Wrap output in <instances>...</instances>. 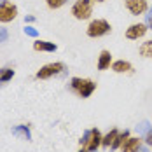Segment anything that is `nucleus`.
I'll return each mask as SVG.
<instances>
[{
	"label": "nucleus",
	"instance_id": "obj_25",
	"mask_svg": "<svg viewBox=\"0 0 152 152\" xmlns=\"http://www.w3.org/2000/svg\"><path fill=\"white\" fill-rule=\"evenodd\" d=\"M138 152H151V151H149L147 147H140V149H138Z\"/></svg>",
	"mask_w": 152,
	"mask_h": 152
},
{
	"label": "nucleus",
	"instance_id": "obj_20",
	"mask_svg": "<svg viewBox=\"0 0 152 152\" xmlns=\"http://www.w3.org/2000/svg\"><path fill=\"white\" fill-rule=\"evenodd\" d=\"M23 31H25L28 37H37V35H39V31L35 30L33 26H25V28H23Z\"/></svg>",
	"mask_w": 152,
	"mask_h": 152
},
{
	"label": "nucleus",
	"instance_id": "obj_17",
	"mask_svg": "<svg viewBox=\"0 0 152 152\" xmlns=\"http://www.w3.org/2000/svg\"><path fill=\"white\" fill-rule=\"evenodd\" d=\"M128 138H129V131H128V129H126L124 133H119V135H117V138L114 140V143L110 145V149H119L122 143H124V140H128Z\"/></svg>",
	"mask_w": 152,
	"mask_h": 152
},
{
	"label": "nucleus",
	"instance_id": "obj_14",
	"mask_svg": "<svg viewBox=\"0 0 152 152\" xmlns=\"http://www.w3.org/2000/svg\"><path fill=\"white\" fill-rule=\"evenodd\" d=\"M117 135H119V131H117L115 128H114V129H110L105 137L102 138V145H103V147H110V145L114 143V140L117 138Z\"/></svg>",
	"mask_w": 152,
	"mask_h": 152
},
{
	"label": "nucleus",
	"instance_id": "obj_10",
	"mask_svg": "<svg viewBox=\"0 0 152 152\" xmlns=\"http://www.w3.org/2000/svg\"><path fill=\"white\" fill-rule=\"evenodd\" d=\"M33 49L35 51H40V53H54L58 47H56V44L47 42V40H35L33 42Z\"/></svg>",
	"mask_w": 152,
	"mask_h": 152
},
{
	"label": "nucleus",
	"instance_id": "obj_2",
	"mask_svg": "<svg viewBox=\"0 0 152 152\" xmlns=\"http://www.w3.org/2000/svg\"><path fill=\"white\" fill-rule=\"evenodd\" d=\"M102 133H100V129H96V128H93V129H88L82 138L79 140L80 142V145L86 149L88 152H96L98 151V147L102 145Z\"/></svg>",
	"mask_w": 152,
	"mask_h": 152
},
{
	"label": "nucleus",
	"instance_id": "obj_6",
	"mask_svg": "<svg viewBox=\"0 0 152 152\" xmlns=\"http://www.w3.org/2000/svg\"><path fill=\"white\" fill-rule=\"evenodd\" d=\"M16 16H18V7L14 4L4 0L0 4V23H11L12 19H16Z\"/></svg>",
	"mask_w": 152,
	"mask_h": 152
},
{
	"label": "nucleus",
	"instance_id": "obj_15",
	"mask_svg": "<svg viewBox=\"0 0 152 152\" xmlns=\"http://www.w3.org/2000/svg\"><path fill=\"white\" fill-rule=\"evenodd\" d=\"M14 77V70L12 68H0V84H5V82H9L11 79Z\"/></svg>",
	"mask_w": 152,
	"mask_h": 152
},
{
	"label": "nucleus",
	"instance_id": "obj_3",
	"mask_svg": "<svg viewBox=\"0 0 152 152\" xmlns=\"http://www.w3.org/2000/svg\"><path fill=\"white\" fill-rule=\"evenodd\" d=\"M93 4L94 0H77L75 4L72 5V14L75 19H89L93 14Z\"/></svg>",
	"mask_w": 152,
	"mask_h": 152
},
{
	"label": "nucleus",
	"instance_id": "obj_1",
	"mask_svg": "<svg viewBox=\"0 0 152 152\" xmlns=\"http://www.w3.org/2000/svg\"><path fill=\"white\" fill-rule=\"evenodd\" d=\"M72 89L80 96V98H89L93 93L96 91V84L93 82L91 79H82V77H74L70 80Z\"/></svg>",
	"mask_w": 152,
	"mask_h": 152
},
{
	"label": "nucleus",
	"instance_id": "obj_13",
	"mask_svg": "<svg viewBox=\"0 0 152 152\" xmlns=\"http://www.w3.org/2000/svg\"><path fill=\"white\" fill-rule=\"evenodd\" d=\"M12 133H14L16 137L23 138V140H31V133H30V128L28 126L19 124V126H16L14 129H12Z\"/></svg>",
	"mask_w": 152,
	"mask_h": 152
},
{
	"label": "nucleus",
	"instance_id": "obj_22",
	"mask_svg": "<svg viewBox=\"0 0 152 152\" xmlns=\"http://www.w3.org/2000/svg\"><path fill=\"white\" fill-rule=\"evenodd\" d=\"M7 37H9V33L5 28H0V42H5L7 40Z\"/></svg>",
	"mask_w": 152,
	"mask_h": 152
},
{
	"label": "nucleus",
	"instance_id": "obj_8",
	"mask_svg": "<svg viewBox=\"0 0 152 152\" xmlns=\"http://www.w3.org/2000/svg\"><path fill=\"white\" fill-rule=\"evenodd\" d=\"M147 25L145 23H133L128 30H126V39H129V40H138V39H142L145 33H147Z\"/></svg>",
	"mask_w": 152,
	"mask_h": 152
},
{
	"label": "nucleus",
	"instance_id": "obj_16",
	"mask_svg": "<svg viewBox=\"0 0 152 152\" xmlns=\"http://www.w3.org/2000/svg\"><path fill=\"white\" fill-rule=\"evenodd\" d=\"M140 54L143 58H152V40H145L142 46H140Z\"/></svg>",
	"mask_w": 152,
	"mask_h": 152
},
{
	"label": "nucleus",
	"instance_id": "obj_18",
	"mask_svg": "<svg viewBox=\"0 0 152 152\" xmlns=\"http://www.w3.org/2000/svg\"><path fill=\"white\" fill-rule=\"evenodd\" d=\"M149 129H152V126L149 124V121H142V122H138V126H137V133L138 135H147V131Z\"/></svg>",
	"mask_w": 152,
	"mask_h": 152
},
{
	"label": "nucleus",
	"instance_id": "obj_4",
	"mask_svg": "<svg viewBox=\"0 0 152 152\" xmlns=\"http://www.w3.org/2000/svg\"><path fill=\"white\" fill-rule=\"evenodd\" d=\"M112 30V26H110V23L107 21V19H93L91 23L88 25V37H93V39H98V37H103L107 35L108 31Z\"/></svg>",
	"mask_w": 152,
	"mask_h": 152
},
{
	"label": "nucleus",
	"instance_id": "obj_28",
	"mask_svg": "<svg viewBox=\"0 0 152 152\" xmlns=\"http://www.w3.org/2000/svg\"><path fill=\"white\" fill-rule=\"evenodd\" d=\"M2 2H4V0H0V4H2Z\"/></svg>",
	"mask_w": 152,
	"mask_h": 152
},
{
	"label": "nucleus",
	"instance_id": "obj_11",
	"mask_svg": "<svg viewBox=\"0 0 152 152\" xmlns=\"http://www.w3.org/2000/svg\"><path fill=\"white\" fill-rule=\"evenodd\" d=\"M112 65V54L110 51H102L98 56V70H107Z\"/></svg>",
	"mask_w": 152,
	"mask_h": 152
},
{
	"label": "nucleus",
	"instance_id": "obj_7",
	"mask_svg": "<svg viewBox=\"0 0 152 152\" xmlns=\"http://www.w3.org/2000/svg\"><path fill=\"white\" fill-rule=\"evenodd\" d=\"M126 9L131 12L133 16H140L143 12H147V0H124Z\"/></svg>",
	"mask_w": 152,
	"mask_h": 152
},
{
	"label": "nucleus",
	"instance_id": "obj_27",
	"mask_svg": "<svg viewBox=\"0 0 152 152\" xmlns=\"http://www.w3.org/2000/svg\"><path fill=\"white\" fill-rule=\"evenodd\" d=\"M96 2H105V0H96Z\"/></svg>",
	"mask_w": 152,
	"mask_h": 152
},
{
	"label": "nucleus",
	"instance_id": "obj_19",
	"mask_svg": "<svg viewBox=\"0 0 152 152\" xmlns=\"http://www.w3.org/2000/svg\"><path fill=\"white\" fill-rule=\"evenodd\" d=\"M46 4L49 9H60L66 4V0H46Z\"/></svg>",
	"mask_w": 152,
	"mask_h": 152
},
{
	"label": "nucleus",
	"instance_id": "obj_24",
	"mask_svg": "<svg viewBox=\"0 0 152 152\" xmlns=\"http://www.w3.org/2000/svg\"><path fill=\"white\" fill-rule=\"evenodd\" d=\"M33 19H35V18H33V16H26V18H25V21H26V23H31V21H33Z\"/></svg>",
	"mask_w": 152,
	"mask_h": 152
},
{
	"label": "nucleus",
	"instance_id": "obj_23",
	"mask_svg": "<svg viewBox=\"0 0 152 152\" xmlns=\"http://www.w3.org/2000/svg\"><path fill=\"white\" fill-rule=\"evenodd\" d=\"M145 143H147L149 147H152V129H149L147 135H145Z\"/></svg>",
	"mask_w": 152,
	"mask_h": 152
},
{
	"label": "nucleus",
	"instance_id": "obj_26",
	"mask_svg": "<svg viewBox=\"0 0 152 152\" xmlns=\"http://www.w3.org/2000/svg\"><path fill=\"white\" fill-rule=\"evenodd\" d=\"M79 152H88V151H86V149H80V151H79Z\"/></svg>",
	"mask_w": 152,
	"mask_h": 152
},
{
	"label": "nucleus",
	"instance_id": "obj_12",
	"mask_svg": "<svg viewBox=\"0 0 152 152\" xmlns=\"http://www.w3.org/2000/svg\"><path fill=\"white\" fill-rule=\"evenodd\" d=\"M142 145H140V140L138 138H128L124 140V143L121 145V151L122 152H138Z\"/></svg>",
	"mask_w": 152,
	"mask_h": 152
},
{
	"label": "nucleus",
	"instance_id": "obj_9",
	"mask_svg": "<svg viewBox=\"0 0 152 152\" xmlns=\"http://www.w3.org/2000/svg\"><path fill=\"white\" fill-rule=\"evenodd\" d=\"M112 70L115 72V74H128V72H131L133 70V66H131V63L126 60H117L112 63Z\"/></svg>",
	"mask_w": 152,
	"mask_h": 152
},
{
	"label": "nucleus",
	"instance_id": "obj_5",
	"mask_svg": "<svg viewBox=\"0 0 152 152\" xmlns=\"http://www.w3.org/2000/svg\"><path fill=\"white\" fill-rule=\"evenodd\" d=\"M63 70H65V65L61 61H53V63H47L44 66H40V70L37 72L35 77L40 79V80H46V79H51L54 75H60Z\"/></svg>",
	"mask_w": 152,
	"mask_h": 152
},
{
	"label": "nucleus",
	"instance_id": "obj_21",
	"mask_svg": "<svg viewBox=\"0 0 152 152\" xmlns=\"http://www.w3.org/2000/svg\"><path fill=\"white\" fill-rule=\"evenodd\" d=\"M145 25L147 28H152V7L147 9V14H145Z\"/></svg>",
	"mask_w": 152,
	"mask_h": 152
}]
</instances>
